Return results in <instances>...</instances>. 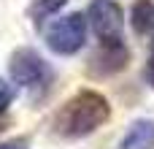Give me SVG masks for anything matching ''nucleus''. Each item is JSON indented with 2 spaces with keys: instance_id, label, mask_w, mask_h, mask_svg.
<instances>
[{
  "instance_id": "f257e3e1",
  "label": "nucleus",
  "mask_w": 154,
  "mask_h": 149,
  "mask_svg": "<svg viewBox=\"0 0 154 149\" xmlns=\"http://www.w3.org/2000/svg\"><path fill=\"white\" fill-rule=\"evenodd\" d=\"M111 119V103L97 90H79L73 92L54 114L51 130L65 141H79L100 130Z\"/></svg>"
},
{
  "instance_id": "f03ea898",
  "label": "nucleus",
  "mask_w": 154,
  "mask_h": 149,
  "mask_svg": "<svg viewBox=\"0 0 154 149\" xmlns=\"http://www.w3.org/2000/svg\"><path fill=\"white\" fill-rule=\"evenodd\" d=\"M8 76L16 87L27 90L32 98L35 95H43L49 87H51V65L30 46H22L16 52H11L8 57Z\"/></svg>"
},
{
  "instance_id": "7ed1b4c3",
  "label": "nucleus",
  "mask_w": 154,
  "mask_h": 149,
  "mask_svg": "<svg viewBox=\"0 0 154 149\" xmlns=\"http://www.w3.org/2000/svg\"><path fill=\"white\" fill-rule=\"evenodd\" d=\"M87 24H89V19L81 11H73V14L60 16L43 33L46 46L54 54H60V57H70V54L81 52V46L87 43Z\"/></svg>"
},
{
  "instance_id": "20e7f679",
  "label": "nucleus",
  "mask_w": 154,
  "mask_h": 149,
  "mask_svg": "<svg viewBox=\"0 0 154 149\" xmlns=\"http://www.w3.org/2000/svg\"><path fill=\"white\" fill-rule=\"evenodd\" d=\"M130 65V46L122 38H106L89 54L87 71L92 79H111Z\"/></svg>"
},
{
  "instance_id": "39448f33",
  "label": "nucleus",
  "mask_w": 154,
  "mask_h": 149,
  "mask_svg": "<svg viewBox=\"0 0 154 149\" xmlns=\"http://www.w3.org/2000/svg\"><path fill=\"white\" fill-rule=\"evenodd\" d=\"M89 27L95 30V35L100 41L106 38H122V22H125V11L116 0H92L89 11H87Z\"/></svg>"
},
{
  "instance_id": "423d86ee",
  "label": "nucleus",
  "mask_w": 154,
  "mask_h": 149,
  "mask_svg": "<svg viewBox=\"0 0 154 149\" xmlns=\"http://www.w3.org/2000/svg\"><path fill=\"white\" fill-rule=\"evenodd\" d=\"M116 149H154V119H135Z\"/></svg>"
},
{
  "instance_id": "0eeeda50",
  "label": "nucleus",
  "mask_w": 154,
  "mask_h": 149,
  "mask_svg": "<svg viewBox=\"0 0 154 149\" xmlns=\"http://www.w3.org/2000/svg\"><path fill=\"white\" fill-rule=\"evenodd\" d=\"M130 27L135 35H146L154 30V0H135L130 8Z\"/></svg>"
},
{
  "instance_id": "6e6552de",
  "label": "nucleus",
  "mask_w": 154,
  "mask_h": 149,
  "mask_svg": "<svg viewBox=\"0 0 154 149\" xmlns=\"http://www.w3.org/2000/svg\"><path fill=\"white\" fill-rule=\"evenodd\" d=\"M65 5H68V0H32L27 5V16L32 19V24H43L46 19L60 14V8H65Z\"/></svg>"
},
{
  "instance_id": "1a4fd4ad",
  "label": "nucleus",
  "mask_w": 154,
  "mask_h": 149,
  "mask_svg": "<svg viewBox=\"0 0 154 149\" xmlns=\"http://www.w3.org/2000/svg\"><path fill=\"white\" fill-rule=\"evenodd\" d=\"M14 95H16L14 84H8L5 79H0V130L5 128V111L11 106V100H14Z\"/></svg>"
},
{
  "instance_id": "9d476101",
  "label": "nucleus",
  "mask_w": 154,
  "mask_h": 149,
  "mask_svg": "<svg viewBox=\"0 0 154 149\" xmlns=\"http://www.w3.org/2000/svg\"><path fill=\"white\" fill-rule=\"evenodd\" d=\"M143 79H146V84L154 90V46H152V54H149V60H146V68H143Z\"/></svg>"
},
{
  "instance_id": "9b49d317",
  "label": "nucleus",
  "mask_w": 154,
  "mask_h": 149,
  "mask_svg": "<svg viewBox=\"0 0 154 149\" xmlns=\"http://www.w3.org/2000/svg\"><path fill=\"white\" fill-rule=\"evenodd\" d=\"M0 149H30V141L27 138H11V141H3Z\"/></svg>"
},
{
  "instance_id": "f8f14e48",
  "label": "nucleus",
  "mask_w": 154,
  "mask_h": 149,
  "mask_svg": "<svg viewBox=\"0 0 154 149\" xmlns=\"http://www.w3.org/2000/svg\"><path fill=\"white\" fill-rule=\"evenodd\" d=\"M152 46H154V35H152Z\"/></svg>"
}]
</instances>
